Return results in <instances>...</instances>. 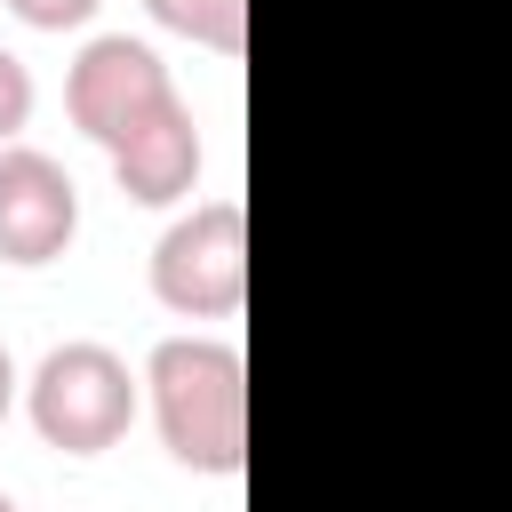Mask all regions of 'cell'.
Segmentation results:
<instances>
[{"label": "cell", "instance_id": "7a4b0ae2", "mask_svg": "<svg viewBox=\"0 0 512 512\" xmlns=\"http://www.w3.org/2000/svg\"><path fill=\"white\" fill-rule=\"evenodd\" d=\"M144 408V376H128V360L96 336H72V344H48L40 368L24 376V416L32 432L56 448V456H104L128 440Z\"/></svg>", "mask_w": 512, "mask_h": 512}, {"label": "cell", "instance_id": "ba28073f", "mask_svg": "<svg viewBox=\"0 0 512 512\" xmlns=\"http://www.w3.org/2000/svg\"><path fill=\"white\" fill-rule=\"evenodd\" d=\"M32 128V72L16 48H0V144H16Z\"/></svg>", "mask_w": 512, "mask_h": 512}, {"label": "cell", "instance_id": "277c9868", "mask_svg": "<svg viewBox=\"0 0 512 512\" xmlns=\"http://www.w3.org/2000/svg\"><path fill=\"white\" fill-rule=\"evenodd\" d=\"M176 104V80H168V64H160V48L152 40H136V32H96L80 56H72V72H64V112H72V128L88 136V144H120L128 128H144L152 112H168Z\"/></svg>", "mask_w": 512, "mask_h": 512}, {"label": "cell", "instance_id": "8fae6325", "mask_svg": "<svg viewBox=\"0 0 512 512\" xmlns=\"http://www.w3.org/2000/svg\"><path fill=\"white\" fill-rule=\"evenodd\" d=\"M0 512H16V496H0Z\"/></svg>", "mask_w": 512, "mask_h": 512}, {"label": "cell", "instance_id": "3957f363", "mask_svg": "<svg viewBox=\"0 0 512 512\" xmlns=\"http://www.w3.org/2000/svg\"><path fill=\"white\" fill-rule=\"evenodd\" d=\"M152 296L176 320H232L248 304V208L192 200L152 248Z\"/></svg>", "mask_w": 512, "mask_h": 512}, {"label": "cell", "instance_id": "5b68a950", "mask_svg": "<svg viewBox=\"0 0 512 512\" xmlns=\"http://www.w3.org/2000/svg\"><path fill=\"white\" fill-rule=\"evenodd\" d=\"M80 240V184L40 144H0V264L40 272Z\"/></svg>", "mask_w": 512, "mask_h": 512}, {"label": "cell", "instance_id": "52a82bcc", "mask_svg": "<svg viewBox=\"0 0 512 512\" xmlns=\"http://www.w3.org/2000/svg\"><path fill=\"white\" fill-rule=\"evenodd\" d=\"M144 16L192 48H216V56L248 48V0H144Z\"/></svg>", "mask_w": 512, "mask_h": 512}, {"label": "cell", "instance_id": "30bf717a", "mask_svg": "<svg viewBox=\"0 0 512 512\" xmlns=\"http://www.w3.org/2000/svg\"><path fill=\"white\" fill-rule=\"evenodd\" d=\"M16 392H24V376H16V360H8V344H0V424H8V408H16Z\"/></svg>", "mask_w": 512, "mask_h": 512}, {"label": "cell", "instance_id": "6da1fadb", "mask_svg": "<svg viewBox=\"0 0 512 512\" xmlns=\"http://www.w3.org/2000/svg\"><path fill=\"white\" fill-rule=\"evenodd\" d=\"M144 400L160 448L184 472L232 480L248 472V360L224 336H160L144 360Z\"/></svg>", "mask_w": 512, "mask_h": 512}, {"label": "cell", "instance_id": "8992f818", "mask_svg": "<svg viewBox=\"0 0 512 512\" xmlns=\"http://www.w3.org/2000/svg\"><path fill=\"white\" fill-rule=\"evenodd\" d=\"M104 160H112V184H120L136 208H176V200H192V184H200V120H192V104L176 96L168 112H152L144 128H128Z\"/></svg>", "mask_w": 512, "mask_h": 512}, {"label": "cell", "instance_id": "9c48e42d", "mask_svg": "<svg viewBox=\"0 0 512 512\" xmlns=\"http://www.w3.org/2000/svg\"><path fill=\"white\" fill-rule=\"evenodd\" d=\"M96 8H104V0H8V16L32 24V32H80Z\"/></svg>", "mask_w": 512, "mask_h": 512}]
</instances>
